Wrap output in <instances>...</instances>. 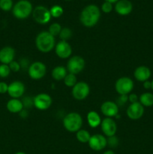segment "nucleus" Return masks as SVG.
Listing matches in <instances>:
<instances>
[{
    "instance_id": "1",
    "label": "nucleus",
    "mask_w": 153,
    "mask_h": 154,
    "mask_svg": "<svg viewBox=\"0 0 153 154\" xmlns=\"http://www.w3.org/2000/svg\"><path fill=\"white\" fill-rule=\"evenodd\" d=\"M100 18V8L95 5L86 6L80 15V20L85 27L91 28L97 25Z\"/></svg>"
},
{
    "instance_id": "2",
    "label": "nucleus",
    "mask_w": 153,
    "mask_h": 154,
    "mask_svg": "<svg viewBox=\"0 0 153 154\" xmlns=\"http://www.w3.org/2000/svg\"><path fill=\"white\" fill-rule=\"evenodd\" d=\"M35 46L40 52L46 54L55 48L56 39L48 31L39 32L35 38Z\"/></svg>"
},
{
    "instance_id": "3",
    "label": "nucleus",
    "mask_w": 153,
    "mask_h": 154,
    "mask_svg": "<svg viewBox=\"0 0 153 154\" xmlns=\"http://www.w3.org/2000/svg\"><path fill=\"white\" fill-rule=\"evenodd\" d=\"M82 116L77 112H70L63 118L62 124L64 129L69 132L76 133L82 126Z\"/></svg>"
},
{
    "instance_id": "4",
    "label": "nucleus",
    "mask_w": 153,
    "mask_h": 154,
    "mask_svg": "<svg viewBox=\"0 0 153 154\" xmlns=\"http://www.w3.org/2000/svg\"><path fill=\"white\" fill-rule=\"evenodd\" d=\"M32 5L28 0H20L12 8L13 15L19 20L26 19L32 14Z\"/></svg>"
},
{
    "instance_id": "5",
    "label": "nucleus",
    "mask_w": 153,
    "mask_h": 154,
    "mask_svg": "<svg viewBox=\"0 0 153 154\" xmlns=\"http://www.w3.org/2000/svg\"><path fill=\"white\" fill-rule=\"evenodd\" d=\"M134 87L133 80L129 77H121L115 83V90L118 94L129 95Z\"/></svg>"
},
{
    "instance_id": "6",
    "label": "nucleus",
    "mask_w": 153,
    "mask_h": 154,
    "mask_svg": "<svg viewBox=\"0 0 153 154\" xmlns=\"http://www.w3.org/2000/svg\"><path fill=\"white\" fill-rule=\"evenodd\" d=\"M86 66L85 60L80 56H73L68 59L66 69L68 73L76 75L83 71Z\"/></svg>"
},
{
    "instance_id": "7",
    "label": "nucleus",
    "mask_w": 153,
    "mask_h": 154,
    "mask_svg": "<svg viewBox=\"0 0 153 154\" xmlns=\"http://www.w3.org/2000/svg\"><path fill=\"white\" fill-rule=\"evenodd\" d=\"M46 74V66L44 63L36 61L29 65L28 68V75L31 79L38 81L42 79Z\"/></svg>"
},
{
    "instance_id": "8",
    "label": "nucleus",
    "mask_w": 153,
    "mask_h": 154,
    "mask_svg": "<svg viewBox=\"0 0 153 154\" xmlns=\"http://www.w3.org/2000/svg\"><path fill=\"white\" fill-rule=\"evenodd\" d=\"M32 14L34 20L40 25L48 23L52 17L49 9L43 5H38L34 8Z\"/></svg>"
},
{
    "instance_id": "9",
    "label": "nucleus",
    "mask_w": 153,
    "mask_h": 154,
    "mask_svg": "<svg viewBox=\"0 0 153 154\" xmlns=\"http://www.w3.org/2000/svg\"><path fill=\"white\" fill-rule=\"evenodd\" d=\"M90 93V87L85 81H79L72 87L71 94L74 99L82 101L86 99Z\"/></svg>"
},
{
    "instance_id": "10",
    "label": "nucleus",
    "mask_w": 153,
    "mask_h": 154,
    "mask_svg": "<svg viewBox=\"0 0 153 154\" xmlns=\"http://www.w3.org/2000/svg\"><path fill=\"white\" fill-rule=\"evenodd\" d=\"M52 104V97L47 93H39L33 98V105L39 111H46L49 109Z\"/></svg>"
},
{
    "instance_id": "11",
    "label": "nucleus",
    "mask_w": 153,
    "mask_h": 154,
    "mask_svg": "<svg viewBox=\"0 0 153 154\" xmlns=\"http://www.w3.org/2000/svg\"><path fill=\"white\" fill-rule=\"evenodd\" d=\"M88 144L90 148L94 151H100L107 146V140L104 135L94 134L91 135Z\"/></svg>"
},
{
    "instance_id": "12",
    "label": "nucleus",
    "mask_w": 153,
    "mask_h": 154,
    "mask_svg": "<svg viewBox=\"0 0 153 154\" xmlns=\"http://www.w3.org/2000/svg\"><path fill=\"white\" fill-rule=\"evenodd\" d=\"M54 49L56 55L62 60L69 59L72 54L71 45L65 41H59L58 43L56 44Z\"/></svg>"
},
{
    "instance_id": "13",
    "label": "nucleus",
    "mask_w": 153,
    "mask_h": 154,
    "mask_svg": "<svg viewBox=\"0 0 153 154\" xmlns=\"http://www.w3.org/2000/svg\"><path fill=\"white\" fill-rule=\"evenodd\" d=\"M118 105L112 101H105L100 105V112L106 117H116L118 114Z\"/></svg>"
},
{
    "instance_id": "14",
    "label": "nucleus",
    "mask_w": 153,
    "mask_h": 154,
    "mask_svg": "<svg viewBox=\"0 0 153 154\" xmlns=\"http://www.w3.org/2000/svg\"><path fill=\"white\" fill-rule=\"evenodd\" d=\"M26 87L22 81H14L8 84V94L11 99H20L24 95Z\"/></svg>"
},
{
    "instance_id": "15",
    "label": "nucleus",
    "mask_w": 153,
    "mask_h": 154,
    "mask_svg": "<svg viewBox=\"0 0 153 154\" xmlns=\"http://www.w3.org/2000/svg\"><path fill=\"white\" fill-rule=\"evenodd\" d=\"M100 128L104 135L106 138L114 136L117 132V124L113 118L105 117L100 123Z\"/></svg>"
},
{
    "instance_id": "16",
    "label": "nucleus",
    "mask_w": 153,
    "mask_h": 154,
    "mask_svg": "<svg viewBox=\"0 0 153 154\" xmlns=\"http://www.w3.org/2000/svg\"><path fill=\"white\" fill-rule=\"evenodd\" d=\"M126 114L130 120H140L144 114V107L139 102L130 104L126 110Z\"/></svg>"
},
{
    "instance_id": "17",
    "label": "nucleus",
    "mask_w": 153,
    "mask_h": 154,
    "mask_svg": "<svg viewBox=\"0 0 153 154\" xmlns=\"http://www.w3.org/2000/svg\"><path fill=\"white\" fill-rule=\"evenodd\" d=\"M15 58V50L10 46H5L0 50L1 64L9 65Z\"/></svg>"
},
{
    "instance_id": "18",
    "label": "nucleus",
    "mask_w": 153,
    "mask_h": 154,
    "mask_svg": "<svg viewBox=\"0 0 153 154\" xmlns=\"http://www.w3.org/2000/svg\"><path fill=\"white\" fill-rule=\"evenodd\" d=\"M133 5L129 0H118L115 5V11L121 16H126L131 13Z\"/></svg>"
},
{
    "instance_id": "19",
    "label": "nucleus",
    "mask_w": 153,
    "mask_h": 154,
    "mask_svg": "<svg viewBox=\"0 0 153 154\" xmlns=\"http://www.w3.org/2000/svg\"><path fill=\"white\" fill-rule=\"evenodd\" d=\"M152 75L151 70L149 68H148L146 66H140L137 68H136L134 72V77L135 79L140 82L148 81Z\"/></svg>"
},
{
    "instance_id": "20",
    "label": "nucleus",
    "mask_w": 153,
    "mask_h": 154,
    "mask_svg": "<svg viewBox=\"0 0 153 154\" xmlns=\"http://www.w3.org/2000/svg\"><path fill=\"white\" fill-rule=\"evenodd\" d=\"M86 120L88 126L92 129H95L100 126L102 121L100 114L94 111H90L87 113Z\"/></svg>"
},
{
    "instance_id": "21",
    "label": "nucleus",
    "mask_w": 153,
    "mask_h": 154,
    "mask_svg": "<svg viewBox=\"0 0 153 154\" xmlns=\"http://www.w3.org/2000/svg\"><path fill=\"white\" fill-rule=\"evenodd\" d=\"M7 110L12 114H19L23 109L22 101L19 99H10L6 104Z\"/></svg>"
},
{
    "instance_id": "22",
    "label": "nucleus",
    "mask_w": 153,
    "mask_h": 154,
    "mask_svg": "<svg viewBox=\"0 0 153 154\" xmlns=\"http://www.w3.org/2000/svg\"><path fill=\"white\" fill-rule=\"evenodd\" d=\"M68 73V72L65 67L62 66H57L52 69V72H51V76H52V79L55 81H63Z\"/></svg>"
},
{
    "instance_id": "23",
    "label": "nucleus",
    "mask_w": 153,
    "mask_h": 154,
    "mask_svg": "<svg viewBox=\"0 0 153 154\" xmlns=\"http://www.w3.org/2000/svg\"><path fill=\"white\" fill-rule=\"evenodd\" d=\"M139 102L143 107H151L153 105V94L151 93H143L140 96Z\"/></svg>"
},
{
    "instance_id": "24",
    "label": "nucleus",
    "mask_w": 153,
    "mask_h": 154,
    "mask_svg": "<svg viewBox=\"0 0 153 154\" xmlns=\"http://www.w3.org/2000/svg\"><path fill=\"white\" fill-rule=\"evenodd\" d=\"M91 135L86 129H80L79 131L76 132V138L79 142L82 144H86L88 142Z\"/></svg>"
},
{
    "instance_id": "25",
    "label": "nucleus",
    "mask_w": 153,
    "mask_h": 154,
    "mask_svg": "<svg viewBox=\"0 0 153 154\" xmlns=\"http://www.w3.org/2000/svg\"><path fill=\"white\" fill-rule=\"evenodd\" d=\"M63 81H64V84L66 87H71V88L73 87H74L75 84L78 82L76 75L70 73L67 74V75L65 76L64 79L63 80Z\"/></svg>"
},
{
    "instance_id": "26",
    "label": "nucleus",
    "mask_w": 153,
    "mask_h": 154,
    "mask_svg": "<svg viewBox=\"0 0 153 154\" xmlns=\"http://www.w3.org/2000/svg\"><path fill=\"white\" fill-rule=\"evenodd\" d=\"M72 35H73V32H72L71 29L70 28H68V27H64V28L62 29L58 36H59L60 41H65V42H68L72 37Z\"/></svg>"
},
{
    "instance_id": "27",
    "label": "nucleus",
    "mask_w": 153,
    "mask_h": 154,
    "mask_svg": "<svg viewBox=\"0 0 153 154\" xmlns=\"http://www.w3.org/2000/svg\"><path fill=\"white\" fill-rule=\"evenodd\" d=\"M50 14L52 17L54 18H58L63 14L64 13V10H63L62 7L60 5H53L50 10Z\"/></svg>"
},
{
    "instance_id": "28",
    "label": "nucleus",
    "mask_w": 153,
    "mask_h": 154,
    "mask_svg": "<svg viewBox=\"0 0 153 154\" xmlns=\"http://www.w3.org/2000/svg\"><path fill=\"white\" fill-rule=\"evenodd\" d=\"M62 29V27L61 26V25H60L59 23H52L49 26V30H48V32H49L52 36L56 37V36L59 35Z\"/></svg>"
},
{
    "instance_id": "29",
    "label": "nucleus",
    "mask_w": 153,
    "mask_h": 154,
    "mask_svg": "<svg viewBox=\"0 0 153 154\" xmlns=\"http://www.w3.org/2000/svg\"><path fill=\"white\" fill-rule=\"evenodd\" d=\"M0 8L4 11H9L13 8L12 0H0Z\"/></svg>"
},
{
    "instance_id": "30",
    "label": "nucleus",
    "mask_w": 153,
    "mask_h": 154,
    "mask_svg": "<svg viewBox=\"0 0 153 154\" xmlns=\"http://www.w3.org/2000/svg\"><path fill=\"white\" fill-rule=\"evenodd\" d=\"M10 69L8 65L0 64V78H6L10 75Z\"/></svg>"
},
{
    "instance_id": "31",
    "label": "nucleus",
    "mask_w": 153,
    "mask_h": 154,
    "mask_svg": "<svg viewBox=\"0 0 153 154\" xmlns=\"http://www.w3.org/2000/svg\"><path fill=\"white\" fill-rule=\"evenodd\" d=\"M106 140H107V145L110 147H116L118 145V139L116 135L114 136L109 137V138H106Z\"/></svg>"
},
{
    "instance_id": "32",
    "label": "nucleus",
    "mask_w": 153,
    "mask_h": 154,
    "mask_svg": "<svg viewBox=\"0 0 153 154\" xmlns=\"http://www.w3.org/2000/svg\"><path fill=\"white\" fill-rule=\"evenodd\" d=\"M8 66H9V68H10V72H15V73H16V72H20V70L21 69L20 64L19 62L16 61V60H14V61H12L11 63L8 65Z\"/></svg>"
},
{
    "instance_id": "33",
    "label": "nucleus",
    "mask_w": 153,
    "mask_h": 154,
    "mask_svg": "<svg viewBox=\"0 0 153 154\" xmlns=\"http://www.w3.org/2000/svg\"><path fill=\"white\" fill-rule=\"evenodd\" d=\"M101 11L105 14L110 13L112 11V4L108 2H105L101 5Z\"/></svg>"
},
{
    "instance_id": "34",
    "label": "nucleus",
    "mask_w": 153,
    "mask_h": 154,
    "mask_svg": "<svg viewBox=\"0 0 153 154\" xmlns=\"http://www.w3.org/2000/svg\"><path fill=\"white\" fill-rule=\"evenodd\" d=\"M22 105H23L24 108H31L33 105V99L30 97H25L22 100ZM34 106V105H33Z\"/></svg>"
},
{
    "instance_id": "35",
    "label": "nucleus",
    "mask_w": 153,
    "mask_h": 154,
    "mask_svg": "<svg viewBox=\"0 0 153 154\" xmlns=\"http://www.w3.org/2000/svg\"><path fill=\"white\" fill-rule=\"evenodd\" d=\"M8 84L4 81H0V94H4L8 93Z\"/></svg>"
},
{
    "instance_id": "36",
    "label": "nucleus",
    "mask_w": 153,
    "mask_h": 154,
    "mask_svg": "<svg viewBox=\"0 0 153 154\" xmlns=\"http://www.w3.org/2000/svg\"><path fill=\"white\" fill-rule=\"evenodd\" d=\"M138 100H139V98H138L137 95L135 94V93H130L128 95V102L130 104L137 102Z\"/></svg>"
},
{
    "instance_id": "37",
    "label": "nucleus",
    "mask_w": 153,
    "mask_h": 154,
    "mask_svg": "<svg viewBox=\"0 0 153 154\" xmlns=\"http://www.w3.org/2000/svg\"><path fill=\"white\" fill-rule=\"evenodd\" d=\"M118 103L123 105L128 102V95H122L118 98Z\"/></svg>"
},
{
    "instance_id": "38",
    "label": "nucleus",
    "mask_w": 153,
    "mask_h": 154,
    "mask_svg": "<svg viewBox=\"0 0 153 154\" xmlns=\"http://www.w3.org/2000/svg\"><path fill=\"white\" fill-rule=\"evenodd\" d=\"M142 87H143V88L146 89V90H149V89H152L151 81H144V82L142 83Z\"/></svg>"
},
{
    "instance_id": "39",
    "label": "nucleus",
    "mask_w": 153,
    "mask_h": 154,
    "mask_svg": "<svg viewBox=\"0 0 153 154\" xmlns=\"http://www.w3.org/2000/svg\"><path fill=\"white\" fill-rule=\"evenodd\" d=\"M19 114L22 118H26V117L28 116V112H27V111L25 109V108H23V109L19 113Z\"/></svg>"
},
{
    "instance_id": "40",
    "label": "nucleus",
    "mask_w": 153,
    "mask_h": 154,
    "mask_svg": "<svg viewBox=\"0 0 153 154\" xmlns=\"http://www.w3.org/2000/svg\"><path fill=\"white\" fill-rule=\"evenodd\" d=\"M103 154H115V153H114L113 150H106V151H104V153Z\"/></svg>"
},
{
    "instance_id": "41",
    "label": "nucleus",
    "mask_w": 153,
    "mask_h": 154,
    "mask_svg": "<svg viewBox=\"0 0 153 154\" xmlns=\"http://www.w3.org/2000/svg\"><path fill=\"white\" fill-rule=\"evenodd\" d=\"M118 1V0H105V2H108L112 3V4H113V3H116Z\"/></svg>"
},
{
    "instance_id": "42",
    "label": "nucleus",
    "mask_w": 153,
    "mask_h": 154,
    "mask_svg": "<svg viewBox=\"0 0 153 154\" xmlns=\"http://www.w3.org/2000/svg\"><path fill=\"white\" fill-rule=\"evenodd\" d=\"M14 154H26V153H24V152H22V151H19V152H16V153Z\"/></svg>"
},
{
    "instance_id": "43",
    "label": "nucleus",
    "mask_w": 153,
    "mask_h": 154,
    "mask_svg": "<svg viewBox=\"0 0 153 154\" xmlns=\"http://www.w3.org/2000/svg\"><path fill=\"white\" fill-rule=\"evenodd\" d=\"M151 83H152V90H153V80L152 81H151Z\"/></svg>"
},
{
    "instance_id": "44",
    "label": "nucleus",
    "mask_w": 153,
    "mask_h": 154,
    "mask_svg": "<svg viewBox=\"0 0 153 154\" xmlns=\"http://www.w3.org/2000/svg\"><path fill=\"white\" fill-rule=\"evenodd\" d=\"M66 1H70V0H66Z\"/></svg>"
}]
</instances>
